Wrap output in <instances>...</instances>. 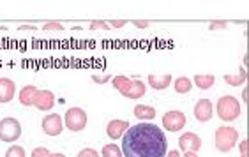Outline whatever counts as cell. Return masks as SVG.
Wrapping results in <instances>:
<instances>
[{
    "mask_svg": "<svg viewBox=\"0 0 249 157\" xmlns=\"http://www.w3.org/2000/svg\"><path fill=\"white\" fill-rule=\"evenodd\" d=\"M134 117L140 120H152L156 117V110H154L152 106L138 105L134 106Z\"/></svg>",
    "mask_w": 249,
    "mask_h": 157,
    "instance_id": "cell-15",
    "label": "cell"
},
{
    "mask_svg": "<svg viewBox=\"0 0 249 157\" xmlns=\"http://www.w3.org/2000/svg\"><path fill=\"white\" fill-rule=\"evenodd\" d=\"M239 133L233 127H219L216 131V148L219 152H230L237 145Z\"/></svg>",
    "mask_w": 249,
    "mask_h": 157,
    "instance_id": "cell-4",
    "label": "cell"
},
{
    "mask_svg": "<svg viewBox=\"0 0 249 157\" xmlns=\"http://www.w3.org/2000/svg\"><path fill=\"white\" fill-rule=\"evenodd\" d=\"M87 125V113L82 108H71L66 113V127L72 133H80Z\"/></svg>",
    "mask_w": 249,
    "mask_h": 157,
    "instance_id": "cell-6",
    "label": "cell"
},
{
    "mask_svg": "<svg viewBox=\"0 0 249 157\" xmlns=\"http://www.w3.org/2000/svg\"><path fill=\"white\" fill-rule=\"evenodd\" d=\"M110 25L113 27V29H120V27H124L125 21L124 19H115V21H110Z\"/></svg>",
    "mask_w": 249,
    "mask_h": 157,
    "instance_id": "cell-28",
    "label": "cell"
},
{
    "mask_svg": "<svg viewBox=\"0 0 249 157\" xmlns=\"http://www.w3.org/2000/svg\"><path fill=\"white\" fill-rule=\"evenodd\" d=\"M172 83V74H149V85L154 90H164Z\"/></svg>",
    "mask_w": 249,
    "mask_h": 157,
    "instance_id": "cell-14",
    "label": "cell"
},
{
    "mask_svg": "<svg viewBox=\"0 0 249 157\" xmlns=\"http://www.w3.org/2000/svg\"><path fill=\"white\" fill-rule=\"evenodd\" d=\"M240 152H242V156H248V140L240 143Z\"/></svg>",
    "mask_w": 249,
    "mask_h": 157,
    "instance_id": "cell-30",
    "label": "cell"
},
{
    "mask_svg": "<svg viewBox=\"0 0 249 157\" xmlns=\"http://www.w3.org/2000/svg\"><path fill=\"white\" fill-rule=\"evenodd\" d=\"M90 30H94V32H108V30H110V27H108V23H106V21H92Z\"/></svg>",
    "mask_w": 249,
    "mask_h": 157,
    "instance_id": "cell-22",
    "label": "cell"
},
{
    "mask_svg": "<svg viewBox=\"0 0 249 157\" xmlns=\"http://www.w3.org/2000/svg\"><path fill=\"white\" fill-rule=\"evenodd\" d=\"M52 157H66L64 154H52Z\"/></svg>",
    "mask_w": 249,
    "mask_h": 157,
    "instance_id": "cell-34",
    "label": "cell"
},
{
    "mask_svg": "<svg viewBox=\"0 0 249 157\" xmlns=\"http://www.w3.org/2000/svg\"><path fill=\"white\" fill-rule=\"evenodd\" d=\"M16 92L15 81L9 78H0V103H9L13 101Z\"/></svg>",
    "mask_w": 249,
    "mask_h": 157,
    "instance_id": "cell-13",
    "label": "cell"
},
{
    "mask_svg": "<svg viewBox=\"0 0 249 157\" xmlns=\"http://www.w3.org/2000/svg\"><path fill=\"white\" fill-rule=\"evenodd\" d=\"M226 29V21H212L211 30H223Z\"/></svg>",
    "mask_w": 249,
    "mask_h": 157,
    "instance_id": "cell-27",
    "label": "cell"
},
{
    "mask_svg": "<svg viewBox=\"0 0 249 157\" xmlns=\"http://www.w3.org/2000/svg\"><path fill=\"white\" fill-rule=\"evenodd\" d=\"M103 157H124L122 156V150H120L117 145H105L103 147Z\"/></svg>",
    "mask_w": 249,
    "mask_h": 157,
    "instance_id": "cell-20",
    "label": "cell"
},
{
    "mask_svg": "<svg viewBox=\"0 0 249 157\" xmlns=\"http://www.w3.org/2000/svg\"><path fill=\"white\" fill-rule=\"evenodd\" d=\"M21 136V124L16 119H7L0 120V140L4 143H13Z\"/></svg>",
    "mask_w": 249,
    "mask_h": 157,
    "instance_id": "cell-5",
    "label": "cell"
},
{
    "mask_svg": "<svg viewBox=\"0 0 249 157\" xmlns=\"http://www.w3.org/2000/svg\"><path fill=\"white\" fill-rule=\"evenodd\" d=\"M240 115V103L235 99L233 95H223L217 101V117L225 122L237 120Z\"/></svg>",
    "mask_w": 249,
    "mask_h": 157,
    "instance_id": "cell-3",
    "label": "cell"
},
{
    "mask_svg": "<svg viewBox=\"0 0 249 157\" xmlns=\"http://www.w3.org/2000/svg\"><path fill=\"white\" fill-rule=\"evenodd\" d=\"M32 106H36L37 110L41 111H48L55 106V95L50 90H37L34 95V103Z\"/></svg>",
    "mask_w": 249,
    "mask_h": 157,
    "instance_id": "cell-9",
    "label": "cell"
},
{
    "mask_svg": "<svg viewBox=\"0 0 249 157\" xmlns=\"http://www.w3.org/2000/svg\"><path fill=\"white\" fill-rule=\"evenodd\" d=\"M129 129V124L125 120H111L110 124L106 125V134L111 140H119L125 134V131Z\"/></svg>",
    "mask_w": 249,
    "mask_h": 157,
    "instance_id": "cell-12",
    "label": "cell"
},
{
    "mask_svg": "<svg viewBox=\"0 0 249 157\" xmlns=\"http://www.w3.org/2000/svg\"><path fill=\"white\" fill-rule=\"evenodd\" d=\"M166 150V136L158 125L150 122L129 127L122 140V154L125 157H164Z\"/></svg>",
    "mask_w": 249,
    "mask_h": 157,
    "instance_id": "cell-1",
    "label": "cell"
},
{
    "mask_svg": "<svg viewBox=\"0 0 249 157\" xmlns=\"http://www.w3.org/2000/svg\"><path fill=\"white\" fill-rule=\"evenodd\" d=\"M242 157H248V156H242Z\"/></svg>",
    "mask_w": 249,
    "mask_h": 157,
    "instance_id": "cell-35",
    "label": "cell"
},
{
    "mask_svg": "<svg viewBox=\"0 0 249 157\" xmlns=\"http://www.w3.org/2000/svg\"><path fill=\"white\" fill-rule=\"evenodd\" d=\"M164 157H180V154H178L177 150H170V154H166Z\"/></svg>",
    "mask_w": 249,
    "mask_h": 157,
    "instance_id": "cell-32",
    "label": "cell"
},
{
    "mask_svg": "<svg viewBox=\"0 0 249 157\" xmlns=\"http://www.w3.org/2000/svg\"><path fill=\"white\" fill-rule=\"evenodd\" d=\"M113 87L127 99H140V97H143L145 90H147L143 81L131 80L127 76H115L113 78Z\"/></svg>",
    "mask_w": 249,
    "mask_h": 157,
    "instance_id": "cell-2",
    "label": "cell"
},
{
    "mask_svg": "<svg viewBox=\"0 0 249 157\" xmlns=\"http://www.w3.org/2000/svg\"><path fill=\"white\" fill-rule=\"evenodd\" d=\"M134 25H136L138 29H147V27H149V21H140V19H136Z\"/></svg>",
    "mask_w": 249,
    "mask_h": 157,
    "instance_id": "cell-31",
    "label": "cell"
},
{
    "mask_svg": "<svg viewBox=\"0 0 249 157\" xmlns=\"http://www.w3.org/2000/svg\"><path fill=\"white\" fill-rule=\"evenodd\" d=\"M191 88H193V81L189 80V78L182 76L175 80V90H177L178 94H187V92H191Z\"/></svg>",
    "mask_w": 249,
    "mask_h": 157,
    "instance_id": "cell-19",
    "label": "cell"
},
{
    "mask_svg": "<svg viewBox=\"0 0 249 157\" xmlns=\"http://www.w3.org/2000/svg\"><path fill=\"white\" fill-rule=\"evenodd\" d=\"M246 80H248V72H246L244 67H242V69H240L235 76H231V74H226V76H225V81L230 87H240L242 83H246Z\"/></svg>",
    "mask_w": 249,
    "mask_h": 157,
    "instance_id": "cell-17",
    "label": "cell"
},
{
    "mask_svg": "<svg viewBox=\"0 0 249 157\" xmlns=\"http://www.w3.org/2000/svg\"><path fill=\"white\" fill-rule=\"evenodd\" d=\"M178 147L184 152H198L201 148V140L198 134L195 133H184L180 138H178Z\"/></svg>",
    "mask_w": 249,
    "mask_h": 157,
    "instance_id": "cell-10",
    "label": "cell"
},
{
    "mask_svg": "<svg viewBox=\"0 0 249 157\" xmlns=\"http://www.w3.org/2000/svg\"><path fill=\"white\" fill-rule=\"evenodd\" d=\"M184 157H198L195 152H184Z\"/></svg>",
    "mask_w": 249,
    "mask_h": 157,
    "instance_id": "cell-33",
    "label": "cell"
},
{
    "mask_svg": "<svg viewBox=\"0 0 249 157\" xmlns=\"http://www.w3.org/2000/svg\"><path fill=\"white\" fill-rule=\"evenodd\" d=\"M110 78H111V74H103V76H99V74H92V80L96 81V83H106Z\"/></svg>",
    "mask_w": 249,
    "mask_h": 157,
    "instance_id": "cell-26",
    "label": "cell"
},
{
    "mask_svg": "<svg viewBox=\"0 0 249 157\" xmlns=\"http://www.w3.org/2000/svg\"><path fill=\"white\" fill-rule=\"evenodd\" d=\"M44 32H62L64 27L60 23H57V21H48V23L43 27Z\"/></svg>",
    "mask_w": 249,
    "mask_h": 157,
    "instance_id": "cell-23",
    "label": "cell"
},
{
    "mask_svg": "<svg viewBox=\"0 0 249 157\" xmlns=\"http://www.w3.org/2000/svg\"><path fill=\"white\" fill-rule=\"evenodd\" d=\"M163 125H164V129H168V131L177 133V131L184 129V125H186V115H184L182 111H177V110L168 111V113L163 117Z\"/></svg>",
    "mask_w": 249,
    "mask_h": 157,
    "instance_id": "cell-7",
    "label": "cell"
},
{
    "mask_svg": "<svg viewBox=\"0 0 249 157\" xmlns=\"http://www.w3.org/2000/svg\"><path fill=\"white\" fill-rule=\"evenodd\" d=\"M195 119L198 122H209L212 119V103L209 99H200L195 106Z\"/></svg>",
    "mask_w": 249,
    "mask_h": 157,
    "instance_id": "cell-11",
    "label": "cell"
},
{
    "mask_svg": "<svg viewBox=\"0 0 249 157\" xmlns=\"http://www.w3.org/2000/svg\"><path fill=\"white\" fill-rule=\"evenodd\" d=\"M62 129H64V122L60 119V115L52 113V115H46L43 119V131L48 136H58V134L62 133Z\"/></svg>",
    "mask_w": 249,
    "mask_h": 157,
    "instance_id": "cell-8",
    "label": "cell"
},
{
    "mask_svg": "<svg viewBox=\"0 0 249 157\" xmlns=\"http://www.w3.org/2000/svg\"><path fill=\"white\" fill-rule=\"evenodd\" d=\"M32 157H52V154L48 152V148L39 147V148H36V150L32 152Z\"/></svg>",
    "mask_w": 249,
    "mask_h": 157,
    "instance_id": "cell-24",
    "label": "cell"
},
{
    "mask_svg": "<svg viewBox=\"0 0 249 157\" xmlns=\"http://www.w3.org/2000/svg\"><path fill=\"white\" fill-rule=\"evenodd\" d=\"M5 157H27V156H25V150L19 145H13V147L7 148Z\"/></svg>",
    "mask_w": 249,
    "mask_h": 157,
    "instance_id": "cell-21",
    "label": "cell"
},
{
    "mask_svg": "<svg viewBox=\"0 0 249 157\" xmlns=\"http://www.w3.org/2000/svg\"><path fill=\"white\" fill-rule=\"evenodd\" d=\"M36 92H37V88H36L34 85L23 87V88H21V92H19V103H21L23 106H32Z\"/></svg>",
    "mask_w": 249,
    "mask_h": 157,
    "instance_id": "cell-16",
    "label": "cell"
},
{
    "mask_svg": "<svg viewBox=\"0 0 249 157\" xmlns=\"http://www.w3.org/2000/svg\"><path fill=\"white\" fill-rule=\"evenodd\" d=\"M195 83H196L198 88L207 90V88H211V87L216 83V78L212 76V74H196V76H195Z\"/></svg>",
    "mask_w": 249,
    "mask_h": 157,
    "instance_id": "cell-18",
    "label": "cell"
},
{
    "mask_svg": "<svg viewBox=\"0 0 249 157\" xmlns=\"http://www.w3.org/2000/svg\"><path fill=\"white\" fill-rule=\"evenodd\" d=\"M78 157H99V154L94 148H83L82 152L78 154Z\"/></svg>",
    "mask_w": 249,
    "mask_h": 157,
    "instance_id": "cell-25",
    "label": "cell"
},
{
    "mask_svg": "<svg viewBox=\"0 0 249 157\" xmlns=\"http://www.w3.org/2000/svg\"><path fill=\"white\" fill-rule=\"evenodd\" d=\"M19 30H23V32H36V27H32V25H21L19 27Z\"/></svg>",
    "mask_w": 249,
    "mask_h": 157,
    "instance_id": "cell-29",
    "label": "cell"
}]
</instances>
